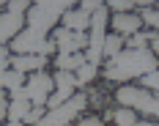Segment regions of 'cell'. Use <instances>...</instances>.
<instances>
[{
  "instance_id": "obj_5",
  "label": "cell",
  "mask_w": 159,
  "mask_h": 126,
  "mask_svg": "<svg viewBox=\"0 0 159 126\" xmlns=\"http://www.w3.org/2000/svg\"><path fill=\"white\" fill-rule=\"evenodd\" d=\"M85 104H88V96L74 93V99H69V101L61 104L58 110H47V115L39 121V126H69L80 112L85 110Z\"/></svg>"
},
{
  "instance_id": "obj_8",
  "label": "cell",
  "mask_w": 159,
  "mask_h": 126,
  "mask_svg": "<svg viewBox=\"0 0 159 126\" xmlns=\"http://www.w3.org/2000/svg\"><path fill=\"white\" fill-rule=\"evenodd\" d=\"M25 22H28V14H19V11H3V14H0V47L11 44L16 36L25 30Z\"/></svg>"
},
{
  "instance_id": "obj_25",
  "label": "cell",
  "mask_w": 159,
  "mask_h": 126,
  "mask_svg": "<svg viewBox=\"0 0 159 126\" xmlns=\"http://www.w3.org/2000/svg\"><path fill=\"white\" fill-rule=\"evenodd\" d=\"M6 126H19V121H8V124H6Z\"/></svg>"
},
{
  "instance_id": "obj_4",
  "label": "cell",
  "mask_w": 159,
  "mask_h": 126,
  "mask_svg": "<svg viewBox=\"0 0 159 126\" xmlns=\"http://www.w3.org/2000/svg\"><path fill=\"white\" fill-rule=\"evenodd\" d=\"M11 49L16 55H41V58H47V55H52L58 49V44L52 38H47L44 33H36V30L28 28V30H22L11 41Z\"/></svg>"
},
{
  "instance_id": "obj_14",
  "label": "cell",
  "mask_w": 159,
  "mask_h": 126,
  "mask_svg": "<svg viewBox=\"0 0 159 126\" xmlns=\"http://www.w3.org/2000/svg\"><path fill=\"white\" fill-rule=\"evenodd\" d=\"M85 55L77 52V55H58L55 58V66H58V71H71V74H77L80 66H85Z\"/></svg>"
},
{
  "instance_id": "obj_23",
  "label": "cell",
  "mask_w": 159,
  "mask_h": 126,
  "mask_svg": "<svg viewBox=\"0 0 159 126\" xmlns=\"http://www.w3.org/2000/svg\"><path fill=\"white\" fill-rule=\"evenodd\" d=\"M6 110H8V101H6V99H0V115H6Z\"/></svg>"
},
{
  "instance_id": "obj_2",
  "label": "cell",
  "mask_w": 159,
  "mask_h": 126,
  "mask_svg": "<svg viewBox=\"0 0 159 126\" xmlns=\"http://www.w3.org/2000/svg\"><path fill=\"white\" fill-rule=\"evenodd\" d=\"M71 8H74V3H69V0H61V3L58 0H39L28 11V28L47 36L55 30L58 19H63V14H69Z\"/></svg>"
},
{
  "instance_id": "obj_21",
  "label": "cell",
  "mask_w": 159,
  "mask_h": 126,
  "mask_svg": "<svg viewBox=\"0 0 159 126\" xmlns=\"http://www.w3.org/2000/svg\"><path fill=\"white\" fill-rule=\"evenodd\" d=\"M11 69V55H8V47H0V71Z\"/></svg>"
},
{
  "instance_id": "obj_11",
  "label": "cell",
  "mask_w": 159,
  "mask_h": 126,
  "mask_svg": "<svg viewBox=\"0 0 159 126\" xmlns=\"http://www.w3.org/2000/svg\"><path fill=\"white\" fill-rule=\"evenodd\" d=\"M44 66H47V58H41V55H11V69L28 74V77L41 71Z\"/></svg>"
},
{
  "instance_id": "obj_22",
  "label": "cell",
  "mask_w": 159,
  "mask_h": 126,
  "mask_svg": "<svg viewBox=\"0 0 159 126\" xmlns=\"http://www.w3.org/2000/svg\"><path fill=\"white\" fill-rule=\"evenodd\" d=\"M77 126H104V121L102 118H82Z\"/></svg>"
},
{
  "instance_id": "obj_17",
  "label": "cell",
  "mask_w": 159,
  "mask_h": 126,
  "mask_svg": "<svg viewBox=\"0 0 159 126\" xmlns=\"http://www.w3.org/2000/svg\"><path fill=\"white\" fill-rule=\"evenodd\" d=\"M96 69L99 66H93V63H85V66H80L77 69V85H88V82H93V77H96Z\"/></svg>"
},
{
  "instance_id": "obj_20",
  "label": "cell",
  "mask_w": 159,
  "mask_h": 126,
  "mask_svg": "<svg viewBox=\"0 0 159 126\" xmlns=\"http://www.w3.org/2000/svg\"><path fill=\"white\" fill-rule=\"evenodd\" d=\"M77 8H80V11H85V14H96L99 8H104V3H102V0H82Z\"/></svg>"
},
{
  "instance_id": "obj_15",
  "label": "cell",
  "mask_w": 159,
  "mask_h": 126,
  "mask_svg": "<svg viewBox=\"0 0 159 126\" xmlns=\"http://www.w3.org/2000/svg\"><path fill=\"white\" fill-rule=\"evenodd\" d=\"M126 49V41H124V36H118V33H107V38H104V49H102V55L104 58H118L121 52Z\"/></svg>"
},
{
  "instance_id": "obj_19",
  "label": "cell",
  "mask_w": 159,
  "mask_h": 126,
  "mask_svg": "<svg viewBox=\"0 0 159 126\" xmlns=\"http://www.w3.org/2000/svg\"><path fill=\"white\" fill-rule=\"evenodd\" d=\"M140 88H145V91H154V93H159V69H157V71H151V74H145V77L140 79Z\"/></svg>"
},
{
  "instance_id": "obj_24",
  "label": "cell",
  "mask_w": 159,
  "mask_h": 126,
  "mask_svg": "<svg viewBox=\"0 0 159 126\" xmlns=\"http://www.w3.org/2000/svg\"><path fill=\"white\" fill-rule=\"evenodd\" d=\"M137 126H159V121H137Z\"/></svg>"
},
{
  "instance_id": "obj_7",
  "label": "cell",
  "mask_w": 159,
  "mask_h": 126,
  "mask_svg": "<svg viewBox=\"0 0 159 126\" xmlns=\"http://www.w3.org/2000/svg\"><path fill=\"white\" fill-rule=\"evenodd\" d=\"M52 41L58 44V55H77V52H82V49H88V44H91L88 33L66 30L63 25L52 30Z\"/></svg>"
},
{
  "instance_id": "obj_16",
  "label": "cell",
  "mask_w": 159,
  "mask_h": 126,
  "mask_svg": "<svg viewBox=\"0 0 159 126\" xmlns=\"http://www.w3.org/2000/svg\"><path fill=\"white\" fill-rule=\"evenodd\" d=\"M110 118L115 121V126H137V110H132V107H121V110L110 112Z\"/></svg>"
},
{
  "instance_id": "obj_1",
  "label": "cell",
  "mask_w": 159,
  "mask_h": 126,
  "mask_svg": "<svg viewBox=\"0 0 159 126\" xmlns=\"http://www.w3.org/2000/svg\"><path fill=\"white\" fill-rule=\"evenodd\" d=\"M157 69H159V61L151 49H124L118 58L107 61L104 77L112 79V82H126V79H134V77L143 79L145 74H151Z\"/></svg>"
},
{
  "instance_id": "obj_12",
  "label": "cell",
  "mask_w": 159,
  "mask_h": 126,
  "mask_svg": "<svg viewBox=\"0 0 159 126\" xmlns=\"http://www.w3.org/2000/svg\"><path fill=\"white\" fill-rule=\"evenodd\" d=\"M63 28L66 30H74V33H88L91 30V14L80 11V8H71L69 14H63Z\"/></svg>"
},
{
  "instance_id": "obj_3",
  "label": "cell",
  "mask_w": 159,
  "mask_h": 126,
  "mask_svg": "<svg viewBox=\"0 0 159 126\" xmlns=\"http://www.w3.org/2000/svg\"><path fill=\"white\" fill-rule=\"evenodd\" d=\"M115 99L121 101V107H132V110L148 112V115H159V93L145 91L140 85H124V88H118Z\"/></svg>"
},
{
  "instance_id": "obj_18",
  "label": "cell",
  "mask_w": 159,
  "mask_h": 126,
  "mask_svg": "<svg viewBox=\"0 0 159 126\" xmlns=\"http://www.w3.org/2000/svg\"><path fill=\"white\" fill-rule=\"evenodd\" d=\"M137 6H143V3H132V0H110V3H107V8L118 11V14H129V11L137 8Z\"/></svg>"
},
{
  "instance_id": "obj_9",
  "label": "cell",
  "mask_w": 159,
  "mask_h": 126,
  "mask_svg": "<svg viewBox=\"0 0 159 126\" xmlns=\"http://www.w3.org/2000/svg\"><path fill=\"white\" fill-rule=\"evenodd\" d=\"M140 28H143V19H140V14H115L112 16V30L118 33V36H124V38H132L134 33H140Z\"/></svg>"
},
{
  "instance_id": "obj_6",
  "label": "cell",
  "mask_w": 159,
  "mask_h": 126,
  "mask_svg": "<svg viewBox=\"0 0 159 126\" xmlns=\"http://www.w3.org/2000/svg\"><path fill=\"white\" fill-rule=\"evenodd\" d=\"M52 91H55V79L49 74H44V71L30 74L28 82H25V93L33 101V107H47V99L52 96Z\"/></svg>"
},
{
  "instance_id": "obj_13",
  "label": "cell",
  "mask_w": 159,
  "mask_h": 126,
  "mask_svg": "<svg viewBox=\"0 0 159 126\" xmlns=\"http://www.w3.org/2000/svg\"><path fill=\"white\" fill-rule=\"evenodd\" d=\"M25 82H28V74H22V71H16V69H6V71H0V88L3 91H19V88H25Z\"/></svg>"
},
{
  "instance_id": "obj_10",
  "label": "cell",
  "mask_w": 159,
  "mask_h": 126,
  "mask_svg": "<svg viewBox=\"0 0 159 126\" xmlns=\"http://www.w3.org/2000/svg\"><path fill=\"white\" fill-rule=\"evenodd\" d=\"M30 110H33V101L28 99L25 88L14 91L11 93V104H8V121H25Z\"/></svg>"
}]
</instances>
